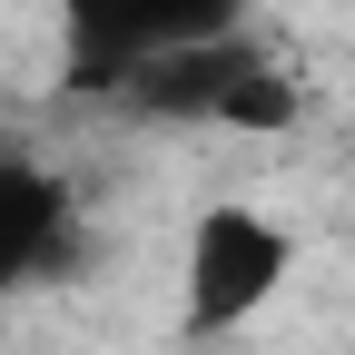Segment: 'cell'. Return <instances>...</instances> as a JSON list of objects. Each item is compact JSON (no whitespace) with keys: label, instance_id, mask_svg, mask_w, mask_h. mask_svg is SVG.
<instances>
[{"label":"cell","instance_id":"cell-1","mask_svg":"<svg viewBox=\"0 0 355 355\" xmlns=\"http://www.w3.org/2000/svg\"><path fill=\"white\" fill-rule=\"evenodd\" d=\"M296 227L257 198H207L178 237V336H237L247 316H266L286 286H296Z\"/></svg>","mask_w":355,"mask_h":355},{"label":"cell","instance_id":"cell-2","mask_svg":"<svg viewBox=\"0 0 355 355\" xmlns=\"http://www.w3.org/2000/svg\"><path fill=\"white\" fill-rule=\"evenodd\" d=\"M50 20H60V79L79 99H119L148 60L247 30V0H50Z\"/></svg>","mask_w":355,"mask_h":355},{"label":"cell","instance_id":"cell-3","mask_svg":"<svg viewBox=\"0 0 355 355\" xmlns=\"http://www.w3.org/2000/svg\"><path fill=\"white\" fill-rule=\"evenodd\" d=\"M69 188L40 158H20V148H0V306H10L20 286H40L50 266L69 257Z\"/></svg>","mask_w":355,"mask_h":355},{"label":"cell","instance_id":"cell-4","mask_svg":"<svg viewBox=\"0 0 355 355\" xmlns=\"http://www.w3.org/2000/svg\"><path fill=\"white\" fill-rule=\"evenodd\" d=\"M296 119H306V79H296L286 60L247 50V69L227 79V99H217V119H207V128H237V139H286Z\"/></svg>","mask_w":355,"mask_h":355}]
</instances>
